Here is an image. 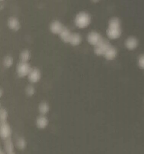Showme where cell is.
<instances>
[{"label":"cell","instance_id":"cell-10","mask_svg":"<svg viewBox=\"0 0 144 154\" xmlns=\"http://www.w3.org/2000/svg\"><path fill=\"white\" fill-rule=\"evenodd\" d=\"M104 56L108 60H112L117 56V50L114 48L110 46L106 51Z\"/></svg>","mask_w":144,"mask_h":154},{"label":"cell","instance_id":"cell-5","mask_svg":"<svg viewBox=\"0 0 144 154\" xmlns=\"http://www.w3.org/2000/svg\"><path fill=\"white\" fill-rule=\"evenodd\" d=\"M11 129L9 124L6 122H1L0 127V135L2 139L6 140L11 135Z\"/></svg>","mask_w":144,"mask_h":154},{"label":"cell","instance_id":"cell-21","mask_svg":"<svg viewBox=\"0 0 144 154\" xmlns=\"http://www.w3.org/2000/svg\"><path fill=\"white\" fill-rule=\"evenodd\" d=\"M35 93V89L33 86H28L27 88V93L28 95H33Z\"/></svg>","mask_w":144,"mask_h":154},{"label":"cell","instance_id":"cell-4","mask_svg":"<svg viewBox=\"0 0 144 154\" xmlns=\"http://www.w3.org/2000/svg\"><path fill=\"white\" fill-rule=\"evenodd\" d=\"M110 46L108 41L103 40L98 45L95 46L94 53L98 55H104Z\"/></svg>","mask_w":144,"mask_h":154},{"label":"cell","instance_id":"cell-6","mask_svg":"<svg viewBox=\"0 0 144 154\" xmlns=\"http://www.w3.org/2000/svg\"><path fill=\"white\" fill-rule=\"evenodd\" d=\"M103 39L101 36V35L96 32H92L90 33L88 36V41L90 44L92 45L96 46L102 41Z\"/></svg>","mask_w":144,"mask_h":154},{"label":"cell","instance_id":"cell-18","mask_svg":"<svg viewBox=\"0 0 144 154\" xmlns=\"http://www.w3.org/2000/svg\"><path fill=\"white\" fill-rule=\"evenodd\" d=\"M17 146L19 149H24L26 147V142L22 138H20L17 141Z\"/></svg>","mask_w":144,"mask_h":154},{"label":"cell","instance_id":"cell-3","mask_svg":"<svg viewBox=\"0 0 144 154\" xmlns=\"http://www.w3.org/2000/svg\"><path fill=\"white\" fill-rule=\"evenodd\" d=\"M32 68L27 62H21V63L19 64L17 67V72L20 77L28 76Z\"/></svg>","mask_w":144,"mask_h":154},{"label":"cell","instance_id":"cell-20","mask_svg":"<svg viewBox=\"0 0 144 154\" xmlns=\"http://www.w3.org/2000/svg\"><path fill=\"white\" fill-rule=\"evenodd\" d=\"M8 117V113L4 109H2L0 111V119L1 122H5Z\"/></svg>","mask_w":144,"mask_h":154},{"label":"cell","instance_id":"cell-12","mask_svg":"<svg viewBox=\"0 0 144 154\" xmlns=\"http://www.w3.org/2000/svg\"><path fill=\"white\" fill-rule=\"evenodd\" d=\"M9 27L10 28H11V29L14 30V31H18L19 28V23L18 19H16L15 18H12L9 19Z\"/></svg>","mask_w":144,"mask_h":154},{"label":"cell","instance_id":"cell-19","mask_svg":"<svg viewBox=\"0 0 144 154\" xmlns=\"http://www.w3.org/2000/svg\"><path fill=\"white\" fill-rule=\"evenodd\" d=\"M13 63V60L12 59V58H11L10 57H7L5 58L4 61V66L6 67H10Z\"/></svg>","mask_w":144,"mask_h":154},{"label":"cell","instance_id":"cell-7","mask_svg":"<svg viewBox=\"0 0 144 154\" xmlns=\"http://www.w3.org/2000/svg\"><path fill=\"white\" fill-rule=\"evenodd\" d=\"M28 78L30 82L35 83L38 82L40 79V71L36 68L32 69L31 71L28 75Z\"/></svg>","mask_w":144,"mask_h":154},{"label":"cell","instance_id":"cell-8","mask_svg":"<svg viewBox=\"0 0 144 154\" xmlns=\"http://www.w3.org/2000/svg\"><path fill=\"white\" fill-rule=\"evenodd\" d=\"M64 28L60 22L58 21H55L51 24L50 29L51 31L54 34H60Z\"/></svg>","mask_w":144,"mask_h":154},{"label":"cell","instance_id":"cell-22","mask_svg":"<svg viewBox=\"0 0 144 154\" xmlns=\"http://www.w3.org/2000/svg\"><path fill=\"white\" fill-rule=\"evenodd\" d=\"M139 64L140 66L142 68L144 69V55H142L139 60Z\"/></svg>","mask_w":144,"mask_h":154},{"label":"cell","instance_id":"cell-14","mask_svg":"<svg viewBox=\"0 0 144 154\" xmlns=\"http://www.w3.org/2000/svg\"><path fill=\"white\" fill-rule=\"evenodd\" d=\"M81 37L80 35L76 33L72 34L69 43H70L72 45L76 46L78 45L81 43Z\"/></svg>","mask_w":144,"mask_h":154},{"label":"cell","instance_id":"cell-16","mask_svg":"<svg viewBox=\"0 0 144 154\" xmlns=\"http://www.w3.org/2000/svg\"><path fill=\"white\" fill-rule=\"evenodd\" d=\"M39 111H40V113H42V115L46 114L49 111V105L47 104L46 103H45V102L42 103L40 105Z\"/></svg>","mask_w":144,"mask_h":154},{"label":"cell","instance_id":"cell-1","mask_svg":"<svg viewBox=\"0 0 144 154\" xmlns=\"http://www.w3.org/2000/svg\"><path fill=\"white\" fill-rule=\"evenodd\" d=\"M121 33L120 22L119 20L117 18L112 19L109 25L107 35L110 39H116L120 36Z\"/></svg>","mask_w":144,"mask_h":154},{"label":"cell","instance_id":"cell-23","mask_svg":"<svg viewBox=\"0 0 144 154\" xmlns=\"http://www.w3.org/2000/svg\"><path fill=\"white\" fill-rule=\"evenodd\" d=\"M1 1H3V0H1Z\"/></svg>","mask_w":144,"mask_h":154},{"label":"cell","instance_id":"cell-11","mask_svg":"<svg viewBox=\"0 0 144 154\" xmlns=\"http://www.w3.org/2000/svg\"><path fill=\"white\" fill-rule=\"evenodd\" d=\"M36 122L38 128L40 129H44L48 125V120L46 117L42 116L38 118Z\"/></svg>","mask_w":144,"mask_h":154},{"label":"cell","instance_id":"cell-13","mask_svg":"<svg viewBox=\"0 0 144 154\" xmlns=\"http://www.w3.org/2000/svg\"><path fill=\"white\" fill-rule=\"evenodd\" d=\"M126 45L128 49L132 50L137 45V42L135 38L130 37L126 41Z\"/></svg>","mask_w":144,"mask_h":154},{"label":"cell","instance_id":"cell-9","mask_svg":"<svg viewBox=\"0 0 144 154\" xmlns=\"http://www.w3.org/2000/svg\"><path fill=\"white\" fill-rule=\"evenodd\" d=\"M59 35L62 40L65 42H69L72 35V33L66 28H64Z\"/></svg>","mask_w":144,"mask_h":154},{"label":"cell","instance_id":"cell-15","mask_svg":"<svg viewBox=\"0 0 144 154\" xmlns=\"http://www.w3.org/2000/svg\"><path fill=\"white\" fill-rule=\"evenodd\" d=\"M4 149L6 150V152L8 154H13L14 146L13 142L10 139H8L6 140L5 145H4Z\"/></svg>","mask_w":144,"mask_h":154},{"label":"cell","instance_id":"cell-17","mask_svg":"<svg viewBox=\"0 0 144 154\" xmlns=\"http://www.w3.org/2000/svg\"><path fill=\"white\" fill-rule=\"evenodd\" d=\"M30 58V53L28 50L23 51L20 55V59L22 62H27Z\"/></svg>","mask_w":144,"mask_h":154},{"label":"cell","instance_id":"cell-2","mask_svg":"<svg viewBox=\"0 0 144 154\" xmlns=\"http://www.w3.org/2000/svg\"><path fill=\"white\" fill-rule=\"evenodd\" d=\"M90 15L86 13H81L78 14L75 19L76 25L80 28L87 27L90 24Z\"/></svg>","mask_w":144,"mask_h":154}]
</instances>
